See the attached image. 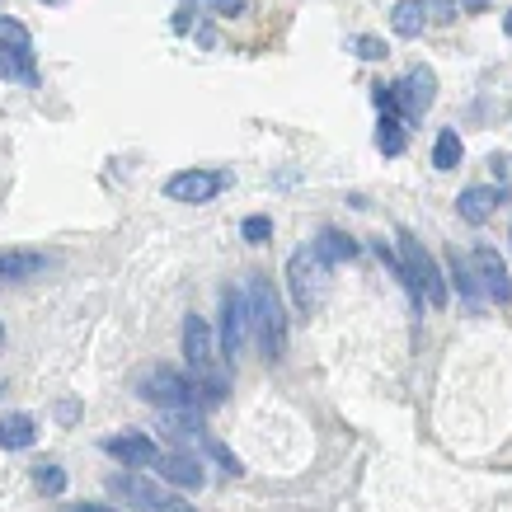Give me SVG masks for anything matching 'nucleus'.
<instances>
[{"label": "nucleus", "mask_w": 512, "mask_h": 512, "mask_svg": "<svg viewBox=\"0 0 512 512\" xmlns=\"http://www.w3.org/2000/svg\"><path fill=\"white\" fill-rule=\"evenodd\" d=\"M0 47H15V52H33V38L19 19H5L0 15Z\"/></svg>", "instance_id": "obj_22"}, {"label": "nucleus", "mask_w": 512, "mask_h": 512, "mask_svg": "<svg viewBox=\"0 0 512 512\" xmlns=\"http://www.w3.org/2000/svg\"><path fill=\"white\" fill-rule=\"evenodd\" d=\"M43 268H47V254H38V249H0V278L24 282V278H38Z\"/></svg>", "instance_id": "obj_13"}, {"label": "nucleus", "mask_w": 512, "mask_h": 512, "mask_svg": "<svg viewBox=\"0 0 512 512\" xmlns=\"http://www.w3.org/2000/svg\"><path fill=\"white\" fill-rule=\"evenodd\" d=\"M249 311H254V334H259V348H264L273 362L287 353V311H282V296L268 278L249 282Z\"/></svg>", "instance_id": "obj_2"}, {"label": "nucleus", "mask_w": 512, "mask_h": 512, "mask_svg": "<svg viewBox=\"0 0 512 512\" xmlns=\"http://www.w3.org/2000/svg\"><path fill=\"white\" fill-rule=\"evenodd\" d=\"M395 99H400V113L404 118H423V113L437 104V76L433 66H414L409 76L395 85Z\"/></svg>", "instance_id": "obj_7"}, {"label": "nucleus", "mask_w": 512, "mask_h": 512, "mask_svg": "<svg viewBox=\"0 0 512 512\" xmlns=\"http://www.w3.org/2000/svg\"><path fill=\"white\" fill-rule=\"evenodd\" d=\"M353 52L362 57V62H381V57H386V43H381V38H372V33H357Z\"/></svg>", "instance_id": "obj_23"}, {"label": "nucleus", "mask_w": 512, "mask_h": 512, "mask_svg": "<svg viewBox=\"0 0 512 512\" xmlns=\"http://www.w3.org/2000/svg\"><path fill=\"white\" fill-rule=\"evenodd\" d=\"M254 329V311H249V296L245 292H226L221 296V353L226 362L245 353V339Z\"/></svg>", "instance_id": "obj_6"}, {"label": "nucleus", "mask_w": 512, "mask_h": 512, "mask_svg": "<svg viewBox=\"0 0 512 512\" xmlns=\"http://www.w3.org/2000/svg\"><path fill=\"white\" fill-rule=\"evenodd\" d=\"M400 259H404V268H409V282H414V306L428 301L433 311H442V306H447V282L437 273L433 254H428L414 235H400Z\"/></svg>", "instance_id": "obj_3"}, {"label": "nucleus", "mask_w": 512, "mask_h": 512, "mask_svg": "<svg viewBox=\"0 0 512 512\" xmlns=\"http://www.w3.org/2000/svg\"><path fill=\"white\" fill-rule=\"evenodd\" d=\"M503 29H508V33H512V10H508V15H503Z\"/></svg>", "instance_id": "obj_31"}, {"label": "nucleus", "mask_w": 512, "mask_h": 512, "mask_svg": "<svg viewBox=\"0 0 512 512\" xmlns=\"http://www.w3.org/2000/svg\"><path fill=\"white\" fill-rule=\"evenodd\" d=\"M109 489H113L118 498H127L132 508H141V512H193L179 494L160 489L156 480H141V475H113Z\"/></svg>", "instance_id": "obj_5"}, {"label": "nucleus", "mask_w": 512, "mask_h": 512, "mask_svg": "<svg viewBox=\"0 0 512 512\" xmlns=\"http://www.w3.org/2000/svg\"><path fill=\"white\" fill-rule=\"evenodd\" d=\"M104 451H109L113 461H123V466H156L160 461V447L146 433H118L104 442Z\"/></svg>", "instance_id": "obj_10"}, {"label": "nucleus", "mask_w": 512, "mask_h": 512, "mask_svg": "<svg viewBox=\"0 0 512 512\" xmlns=\"http://www.w3.org/2000/svg\"><path fill=\"white\" fill-rule=\"evenodd\" d=\"M240 231H245L249 245H264L268 235H273V221H268V217H245V226H240Z\"/></svg>", "instance_id": "obj_26"}, {"label": "nucleus", "mask_w": 512, "mask_h": 512, "mask_svg": "<svg viewBox=\"0 0 512 512\" xmlns=\"http://www.w3.org/2000/svg\"><path fill=\"white\" fill-rule=\"evenodd\" d=\"M66 512H118V508H109V503H71Z\"/></svg>", "instance_id": "obj_29"}, {"label": "nucleus", "mask_w": 512, "mask_h": 512, "mask_svg": "<svg viewBox=\"0 0 512 512\" xmlns=\"http://www.w3.org/2000/svg\"><path fill=\"white\" fill-rule=\"evenodd\" d=\"M33 437H38V428H33L29 414H5V419H0V447L5 451L33 447Z\"/></svg>", "instance_id": "obj_16"}, {"label": "nucleus", "mask_w": 512, "mask_h": 512, "mask_svg": "<svg viewBox=\"0 0 512 512\" xmlns=\"http://www.w3.org/2000/svg\"><path fill=\"white\" fill-rule=\"evenodd\" d=\"M433 165L437 170H456V165H461V137H456V132H442V137H437V146H433Z\"/></svg>", "instance_id": "obj_21"}, {"label": "nucleus", "mask_w": 512, "mask_h": 512, "mask_svg": "<svg viewBox=\"0 0 512 512\" xmlns=\"http://www.w3.org/2000/svg\"><path fill=\"white\" fill-rule=\"evenodd\" d=\"M461 5H466V10H484V5H489V0H461Z\"/></svg>", "instance_id": "obj_30"}, {"label": "nucleus", "mask_w": 512, "mask_h": 512, "mask_svg": "<svg viewBox=\"0 0 512 512\" xmlns=\"http://www.w3.org/2000/svg\"><path fill=\"white\" fill-rule=\"evenodd\" d=\"M376 146L386 151V156H400L409 137H404V113H381V123H376Z\"/></svg>", "instance_id": "obj_17"}, {"label": "nucleus", "mask_w": 512, "mask_h": 512, "mask_svg": "<svg viewBox=\"0 0 512 512\" xmlns=\"http://www.w3.org/2000/svg\"><path fill=\"white\" fill-rule=\"evenodd\" d=\"M156 466H160V480L179 484V489H202V480H207L198 466V456H188V451H165Z\"/></svg>", "instance_id": "obj_12"}, {"label": "nucleus", "mask_w": 512, "mask_h": 512, "mask_svg": "<svg viewBox=\"0 0 512 512\" xmlns=\"http://www.w3.org/2000/svg\"><path fill=\"white\" fill-rule=\"evenodd\" d=\"M423 24H428L423 0H395V10H390V29L400 33V38H419Z\"/></svg>", "instance_id": "obj_15"}, {"label": "nucleus", "mask_w": 512, "mask_h": 512, "mask_svg": "<svg viewBox=\"0 0 512 512\" xmlns=\"http://www.w3.org/2000/svg\"><path fill=\"white\" fill-rule=\"evenodd\" d=\"M451 282H456V292L461 296H480V278H475V264L470 259H461V254H451Z\"/></svg>", "instance_id": "obj_20"}, {"label": "nucleus", "mask_w": 512, "mask_h": 512, "mask_svg": "<svg viewBox=\"0 0 512 512\" xmlns=\"http://www.w3.org/2000/svg\"><path fill=\"white\" fill-rule=\"evenodd\" d=\"M207 451H212V456H217V461H221V470H226V475H240V470H245V466H240V456H231V451L221 447L217 437L207 442Z\"/></svg>", "instance_id": "obj_27"}, {"label": "nucleus", "mask_w": 512, "mask_h": 512, "mask_svg": "<svg viewBox=\"0 0 512 512\" xmlns=\"http://www.w3.org/2000/svg\"><path fill=\"white\" fill-rule=\"evenodd\" d=\"M0 76L33 85V80H38V71H33V52H15V47H0Z\"/></svg>", "instance_id": "obj_19"}, {"label": "nucleus", "mask_w": 512, "mask_h": 512, "mask_svg": "<svg viewBox=\"0 0 512 512\" xmlns=\"http://www.w3.org/2000/svg\"><path fill=\"white\" fill-rule=\"evenodd\" d=\"M498 202H503L498 188H466V193L456 198V212H461V221H470V226H484V221L494 217Z\"/></svg>", "instance_id": "obj_14"}, {"label": "nucleus", "mask_w": 512, "mask_h": 512, "mask_svg": "<svg viewBox=\"0 0 512 512\" xmlns=\"http://www.w3.org/2000/svg\"><path fill=\"white\" fill-rule=\"evenodd\" d=\"M470 264H475V278H480V292L484 296L508 301L512 278H508V264H503V254H498V249H475V254H470Z\"/></svg>", "instance_id": "obj_9"}, {"label": "nucleus", "mask_w": 512, "mask_h": 512, "mask_svg": "<svg viewBox=\"0 0 512 512\" xmlns=\"http://www.w3.org/2000/svg\"><path fill=\"white\" fill-rule=\"evenodd\" d=\"M221 188H226V174H212V170H179V174H170L165 193H170L174 202H212Z\"/></svg>", "instance_id": "obj_8"}, {"label": "nucleus", "mask_w": 512, "mask_h": 512, "mask_svg": "<svg viewBox=\"0 0 512 512\" xmlns=\"http://www.w3.org/2000/svg\"><path fill=\"white\" fill-rule=\"evenodd\" d=\"M423 10H428V24H451V19L461 15L456 0H423Z\"/></svg>", "instance_id": "obj_25"}, {"label": "nucleus", "mask_w": 512, "mask_h": 512, "mask_svg": "<svg viewBox=\"0 0 512 512\" xmlns=\"http://www.w3.org/2000/svg\"><path fill=\"white\" fill-rule=\"evenodd\" d=\"M33 480H38V489H43V494H62V489H66V470L62 466H38V475H33Z\"/></svg>", "instance_id": "obj_24"}, {"label": "nucleus", "mask_w": 512, "mask_h": 512, "mask_svg": "<svg viewBox=\"0 0 512 512\" xmlns=\"http://www.w3.org/2000/svg\"><path fill=\"white\" fill-rule=\"evenodd\" d=\"M315 254H320L325 264H348V259L357 254V245L343 231H320V240H315Z\"/></svg>", "instance_id": "obj_18"}, {"label": "nucleus", "mask_w": 512, "mask_h": 512, "mask_svg": "<svg viewBox=\"0 0 512 512\" xmlns=\"http://www.w3.org/2000/svg\"><path fill=\"white\" fill-rule=\"evenodd\" d=\"M320 268H325V259H320V254H315V249H301V254H292V268H287V273H292V296H296V306H301V311H311L315 306V273H320Z\"/></svg>", "instance_id": "obj_11"}, {"label": "nucleus", "mask_w": 512, "mask_h": 512, "mask_svg": "<svg viewBox=\"0 0 512 512\" xmlns=\"http://www.w3.org/2000/svg\"><path fill=\"white\" fill-rule=\"evenodd\" d=\"M184 357H188V367H193V381L207 395V404H217L226 395V367H221V357H217L212 325L202 315H188L184 320Z\"/></svg>", "instance_id": "obj_1"}, {"label": "nucleus", "mask_w": 512, "mask_h": 512, "mask_svg": "<svg viewBox=\"0 0 512 512\" xmlns=\"http://www.w3.org/2000/svg\"><path fill=\"white\" fill-rule=\"evenodd\" d=\"M207 5H212L217 15H240V10H245V0H207Z\"/></svg>", "instance_id": "obj_28"}, {"label": "nucleus", "mask_w": 512, "mask_h": 512, "mask_svg": "<svg viewBox=\"0 0 512 512\" xmlns=\"http://www.w3.org/2000/svg\"><path fill=\"white\" fill-rule=\"evenodd\" d=\"M137 390H141V400L160 404V409H198V404H207L198 381H193V376H179L174 367H151V372L141 376Z\"/></svg>", "instance_id": "obj_4"}]
</instances>
